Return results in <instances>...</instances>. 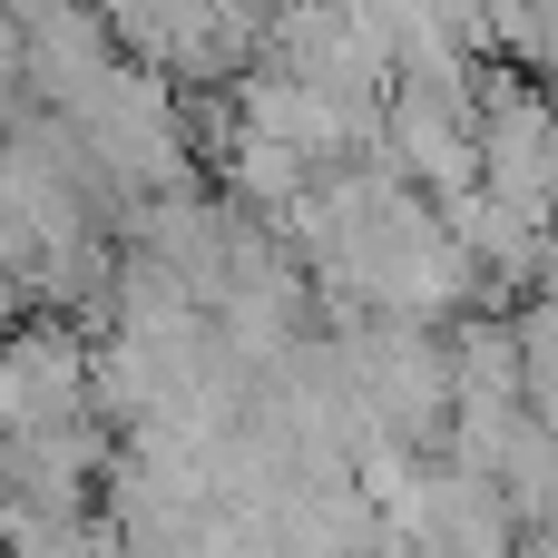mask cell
<instances>
[{
  "mask_svg": "<svg viewBox=\"0 0 558 558\" xmlns=\"http://www.w3.org/2000/svg\"><path fill=\"white\" fill-rule=\"evenodd\" d=\"M481 196H500L539 235L558 226V98H539L500 59L481 69Z\"/></svg>",
  "mask_w": 558,
  "mask_h": 558,
  "instance_id": "cell-1",
  "label": "cell"
}]
</instances>
